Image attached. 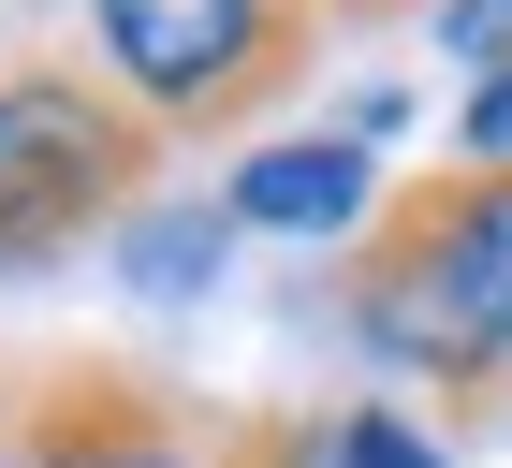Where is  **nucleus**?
I'll return each instance as SVG.
<instances>
[{"label":"nucleus","mask_w":512,"mask_h":468,"mask_svg":"<svg viewBox=\"0 0 512 468\" xmlns=\"http://www.w3.org/2000/svg\"><path fill=\"white\" fill-rule=\"evenodd\" d=\"M161 161L176 147L132 117V88L103 74V59H59V44L15 59V74H0V293L118 249L161 205Z\"/></svg>","instance_id":"1"},{"label":"nucleus","mask_w":512,"mask_h":468,"mask_svg":"<svg viewBox=\"0 0 512 468\" xmlns=\"http://www.w3.org/2000/svg\"><path fill=\"white\" fill-rule=\"evenodd\" d=\"M337 0H88V59L132 88L161 147H235L264 103L322 74Z\"/></svg>","instance_id":"2"},{"label":"nucleus","mask_w":512,"mask_h":468,"mask_svg":"<svg viewBox=\"0 0 512 468\" xmlns=\"http://www.w3.org/2000/svg\"><path fill=\"white\" fill-rule=\"evenodd\" d=\"M293 308H322L395 395H439L454 425H512V381H498V351H483V322H469V293H454V264H439V234H425L410 191H381V220L352 234V264L308 278Z\"/></svg>","instance_id":"3"},{"label":"nucleus","mask_w":512,"mask_h":468,"mask_svg":"<svg viewBox=\"0 0 512 468\" xmlns=\"http://www.w3.org/2000/svg\"><path fill=\"white\" fill-rule=\"evenodd\" d=\"M15 468H220V410L118 351H30Z\"/></svg>","instance_id":"4"},{"label":"nucleus","mask_w":512,"mask_h":468,"mask_svg":"<svg viewBox=\"0 0 512 468\" xmlns=\"http://www.w3.org/2000/svg\"><path fill=\"white\" fill-rule=\"evenodd\" d=\"M381 147L366 132H278V147H249L235 161V234H293V249H337V234H366L381 220Z\"/></svg>","instance_id":"5"},{"label":"nucleus","mask_w":512,"mask_h":468,"mask_svg":"<svg viewBox=\"0 0 512 468\" xmlns=\"http://www.w3.org/2000/svg\"><path fill=\"white\" fill-rule=\"evenodd\" d=\"M395 191L425 205V234H439V264H454V293H469V322H483V351H498V381H512V176H395Z\"/></svg>","instance_id":"6"},{"label":"nucleus","mask_w":512,"mask_h":468,"mask_svg":"<svg viewBox=\"0 0 512 468\" xmlns=\"http://www.w3.org/2000/svg\"><path fill=\"white\" fill-rule=\"evenodd\" d=\"M103 264H118V308H205V293L235 278V205L220 191H161Z\"/></svg>","instance_id":"7"},{"label":"nucleus","mask_w":512,"mask_h":468,"mask_svg":"<svg viewBox=\"0 0 512 468\" xmlns=\"http://www.w3.org/2000/svg\"><path fill=\"white\" fill-rule=\"evenodd\" d=\"M308 468H454V454H439V439L410 425V410H381V395H366V410H322Z\"/></svg>","instance_id":"8"},{"label":"nucleus","mask_w":512,"mask_h":468,"mask_svg":"<svg viewBox=\"0 0 512 468\" xmlns=\"http://www.w3.org/2000/svg\"><path fill=\"white\" fill-rule=\"evenodd\" d=\"M454 176H512V59L469 74V103H454Z\"/></svg>","instance_id":"9"},{"label":"nucleus","mask_w":512,"mask_h":468,"mask_svg":"<svg viewBox=\"0 0 512 468\" xmlns=\"http://www.w3.org/2000/svg\"><path fill=\"white\" fill-rule=\"evenodd\" d=\"M308 439H322V410H235L220 425V468H308Z\"/></svg>","instance_id":"10"},{"label":"nucleus","mask_w":512,"mask_h":468,"mask_svg":"<svg viewBox=\"0 0 512 468\" xmlns=\"http://www.w3.org/2000/svg\"><path fill=\"white\" fill-rule=\"evenodd\" d=\"M439 44H454V59H483V74H498V59H512V0H439Z\"/></svg>","instance_id":"11"},{"label":"nucleus","mask_w":512,"mask_h":468,"mask_svg":"<svg viewBox=\"0 0 512 468\" xmlns=\"http://www.w3.org/2000/svg\"><path fill=\"white\" fill-rule=\"evenodd\" d=\"M15 410H30V351L0 366V468H15Z\"/></svg>","instance_id":"12"}]
</instances>
